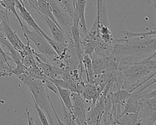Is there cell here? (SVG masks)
Segmentation results:
<instances>
[{
  "label": "cell",
  "mask_w": 156,
  "mask_h": 125,
  "mask_svg": "<svg viewBox=\"0 0 156 125\" xmlns=\"http://www.w3.org/2000/svg\"><path fill=\"white\" fill-rule=\"evenodd\" d=\"M19 79L26 86L29 91L38 105L45 112L49 124H55L53 119L52 109L51 105V99L46 93L45 86L41 80L34 79L24 73L18 76Z\"/></svg>",
  "instance_id": "obj_3"
},
{
  "label": "cell",
  "mask_w": 156,
  "mask_h": 125,
  "mask_svg": "<svg viewBox=\"0 0 156 125\" xmlns=\"http://www.w3.org/2000/svg\"><path fill=\"white\" fill-rule=\"evenodd\" d=\"M79 94L87 105L91 104L93 105L99 98L101 93L94 84L85 82Z\"/></svg>",
  "instance_id": "obj_8"
},
{
  "label": "cell",
  "mask_w": 156,
  "mask_h": 125,
  "mask_svg": "<svg viewBox=\"0 0 156 125\" xmlns=\"http://www.w3.org/2000/svg\"><path fill=\"white\" fill-rule=\"evenodd\" d=\"M83 65L84 67V71L87 76V82L92 83L95 77V76L93 70L91 59L90 55L83 54Z\"/></svg>",
  "instance_id": "obj_16"
},
{
  "label": "cell",
  "mask_w": 156,
  "mask_h": 125,
  "mask_svg": "<svg viewBox=\"0 0 156 125\" xmlns=\"http://www.w3.org/2000/svg\"><path fill=\"white\" fill-rule=\"evenodd\" d=\"M16 7L18 9L21 18L30 26L33 30L39 31L42 34V35L45 37L46 36V34L40 27V26L35 22L34 19L31 16L30 13L28 12V10L25 7V5L23 2V0H16Z\"/></svg>",
  "instance_id": "obj_10"
},
{
  "label": "cell",
  "mask_w": 156,
  "mask_h": 125,
  "mask_svg": "<svg viewBox=\"0 0 156 125\" xmlns=\"http://www.w3.org/2000/svg\"><path fill=\"white\" fill-rule=\"evenodd\" d=\"M9 60H11L6 53L4 51H0V71L2 72L1 73L9 70L12 68L9 63Z\"/></svg>",
  "instance_id": "obj_19"
},
{
  "label": "cell",
  "mask_w": 156,
  "mask_h": 125,
  "mask_svg": "<svg viewBox=\"0 0 156 125\" xmlns=\"http://www.w3.org/2000/svg\"><path fill=\"white\" fill-rule=\"evenodd\" d=\"M90 57L91 59L92 68L95 77L105 72L107 57L99 55L94 52L90 55Z\"/></svg>",
  "instance_id": "obj_12"
},
{
  "label": "cell",
  "mask_w": 156,
  "mask_h": 125,
  "mask_svg": "<svg viewBox=\"0 0 156 125\" xmlns=\"http://www.w3.org/2000/svg\"><path fill=\"white\" fill-rule=\"evenodd\" d=\"M141 120L138 113H128L117 117L113 121V124H140Z\"/></svg>",
  "instance_id": "obj_13"
},
{
  "label": "cell",
  "mask_w": 156,
  "mask_h": 125,
  "mask_svg": "<svg viewBox=\"0 0 156 125\" xmlns=\"http://www.w3.org/2000/svg\"><path fill=\"white\" fill-rule=\"evenodd\" d=\"M49 2L54 17L63 32L68 43L72 41L71 27L74 23L73 18L55 0H47Z\"/></svg>",
  "instance_id": "obj_5"
},
{
  "label": "cell",
  "mask_w": 156,
  "mask_h": 125,
  "mask_svg": "<svg viewBox=\"0 0 156 125\" xmlns=\"http://www.w3.org/2000/svg\"><path fill=\"white\" fill-rule=\"evenodd\" d=\"M122 33L124 35V38H129L132 37H147L155 36L156 30L155 29H154L153 30H150L148 32H142L122 31Z\"/></svg>",
  "instance_id": "obj_18"
},
{
  "label": "cell",
  "mask_w": 156,
  "mask_h": 125,
  "mask_svg": "<svg viewBox=\"0 0 156 125\" xmlns=\"http://www.w3.org/2000/svg\"><path fill=\"white\" fill-rule=\"evenodd\" d=\"M103 0H97V13H99V7L100 5L102 4Z\"/></svg>",
  "instance_id": "obj_23"
},
{
  "label": "cell",
  "mask_w": 156,
  "mask_h": 125,
  "mask_svg": "<svg viewBox=\"0 0 156 125\" xmlns=\"http://www.w3.org/2000/svg\"><path fill=\"white\" fill-rule=\"evenodd\" d=\"M39 15L43 19V20L46 24V25L48 26L52 37V38L54 40H55L57 42L62 43H68V38H66L63 32L52 20H51L48 16L41 13H40Z\"/></svg>",
  "instance_id": "obj_9"
},
{
  "label": "cell",
  "mask_w": 156,
  "mask_h": 125,
  "mask_svg": "<svg viewBox=\"0 0 156 125\" xmlns=\"http://www.w3.org/2000/svg\"><path fill=\"white\" fill-rule=\"evenodd\" d=\"M55 86L57 88V91H58L57 96L59 98L60 101L64 104L66 108L68 109L69 112L72 115H73L72 113V102L71 99V91L68 89L62 88L58 85H55Z\"/></svg>",
  "instance_id": "obj_14"
},
{
  "label": "cell",
  "mask_w": 156,
  "mask_h": 125,
  "mask_svg": "<svg viewBox=\"0 0 156 125\" xmlns=\"http://www.w3.org/2000/svg\"><path fill=\"white\" fill-rule=\"evenodd\" d=\"M27 42L32 41L44 57V62L58 67L61 63L58 55L41 32L37 30H30L23 24L21 29Z\"/></svg>",
  "instance_id": "obj_4"
},
{
  "label": "cell",
  "mask_w": 156,
  "mask_h": 125,
  "mask_svg": "<svg viewBox=\"0 0 156 125\" xmlns=\"http://www.w3.org/2000/svg\"><path fill=\"white\" fill-rule=\"evenodd\" d=\"M35 60L37 65L42 70L44 74L50 79H58V77H61L65 71L60 68L49 63L43 62L40 60Z\"/></svg>",
  "instance_id": "obj_11"
},
{
  "label": "cell",
  "mask_w": 156,
  "mask_h": 125,
  "mask_svg": "<svg viewBox=\"0 0 156 125\" xmlns=\"http://www.w3.org/2000/svg\"><path fill=\"white\" fill-rule=\"evenodd\" d=\"M72 113L77 124H87V107L79 93L71 92Z\"/></svg>",
  "instance_id": "obj_7"
},
{
  "label": "cell",
  "mask_w": 156,
  "mask_h": 125,
  "mask_svg": "<svg viewBox=\"0 0 156 125\" xmlns=\"http://www.w3.org/2000/svg\"><path fill=\"white\" fill-rule=\"evenodd\" d=\"M37 6H38V10L40 12L39 15L40 13L48 16L49 18L52 20L59 27L60 26L56 22L54 15L52 14L50 5L47 0H37ZM61 29V28H60Z\"/></svg>",
  "instance_id": "obj_15"
},
{
  "label": "cell",
  "mask_w": 156,
  "mask_h": 125,
  "mask_svg": "<svg viewBox=\"0 0 156 125\" xmlns=\"http://www.w3.org/2000/svg\"><path fill=\"white\" fill-rule=\"evenodd\" d=\"M7 20L0 19V34L7 40L12 46L20 53L21 58L25 54L26 45H24L18 37L16 32L13 30Z\"/></svg>",
  "instance_id": "obj_6"
},
{
  "label": "cell",
  "mask_w": 156,
  "mask_h": 125,
  "mask_svg": "<svg viewBox=\"0 0 156 125\" xmlns=\"http://www.w3.org/2000/svg\"><path fill=\"white\" fill-rule=\"evenodd\" d=\"M27 2L29 3V4L32 6V7L39 14L40 12L38 10V6H37V0H27Z\"/></svg>",
  "instance_id": "obj_22"
},
{
  "label": "cell",
  "mask_w": 156,
  "mask_h": 125,
  "mask_svg": "<svg viewBox=\"0 0 156 125\" xmlns=\"http://www.w3.org/2000/svg\"><path fill=\"white\" fill-rule=\"evenodd\" d=\"M32 100H33V102H34V104L35 105V110L38 113V117L41 121V123L42 124H46V125L49 124V122H48V118H47V116H46L45 113H44L43 110L38 105V104L35 102L34 99H32Z\"/></svg>",
  "instance_id": "obj_20"
},
{
  "label": "cell",
  "mask_w": 156,
  "mask_h": 125,
  "mask_svg": "<svg viewBox=\"0 0 156 125\" xmlns=\"http://www.w3.org/2000/svg\"><path fill=\"white\" fill-rule=\"evenodd\" d=\"M112 54L118 58L135 56L146 59L156 50L155 36L114 39Z\"/></svg>",
  "instance_id": "obj_2"
},
{
  "label": "cell",
  "mask_w": 156,
  "mask_h": 125,
  "mask_svg": "<svg viewBox=\"0 0 156 125\" xmlns=\"http://www.w3.org/2000/svg\"><path fill=\"white\" fill-rule=\"evenodd\" d=\"M0 36H2V35H1V34H0Z\"/></svg>",
  "instance_id": "obj_24"
},
{
  "label": "cell",
  "mask_w": 156,
  "mask_h": 125,
  "mask_svg": "<svg viewBox=\"0 0 156 125\" xmlns=\"http://www.w3.org/2000/svg\"><path fill=\"white\" fill-rule=\"evenodd\" d=\"M119 70L123 79L121 89L132 92L155 76V52L143 60L131 63Z\"/></svg>",
  "instance_id": "obj_1"
},
{
  "label": "cell",
  "mask_w": 156,
  "mask_h": 125,
  "mask_svg": "<svg viewBox=\"0 0 156 125\" xmlns=\"http://www.w3.org/2000/svg\"><path fill=\"white\" fill-rule=\"evenodd\" d=\"M1 4L6 12L10 11L15 15L21 28L22 29L23 24L16 9V0H1Z\"/></svg>",
  "instance_id": "obj_17"
},
{
  "label": "cell",
  "mask_w": 156,
  "mask_h": 125,
  "mask_svg": "<svg viewBox=\"0 0 156 125\" xmlns=\"http://www.w3.org/2000/svg\"><path fill=\"white\" fill-rule=\"evenodd\" d=\"M25 114H26V118H27V124H35L34 118L30 115V110H29L27 107L26 108Z\"/></svg>",
  "instance_id": "obj_21"
}]
</instances>
